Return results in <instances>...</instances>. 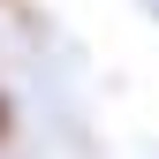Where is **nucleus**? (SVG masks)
Here are the masks:
<instances>
[{"mask_svg": "<svg viewBox=\"0 0 159 159\" xmlns=\"http://www.w3.org/2000/svg\"><path fill=\"white\" fill-rule=\"evenodd\" d=\"M8 144H15V98L0 91V152H8Z\"/></svg>", "mask_w": 159, "mask_h": 159, "instance_id": "obj_1", "label": "nucleus"}]
</instances>
